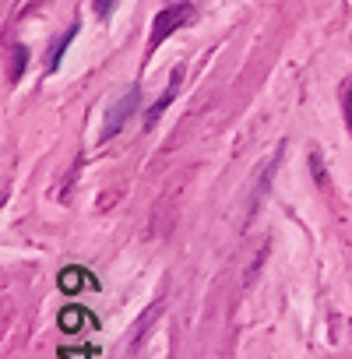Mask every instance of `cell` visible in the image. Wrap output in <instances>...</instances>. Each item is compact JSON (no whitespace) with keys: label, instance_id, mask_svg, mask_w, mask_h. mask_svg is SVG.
Listing matches in <instances>:
<instances>
[{"label":"cell","instance_id":"3","mask_svg":"<svg viewBox=\"0 0 352 359\" xmlns=\"http://www.w3.org/2000/svg\"><path fill=\"white\" fill-rule=\"evenodd\" d=\"M180 81H184V67H176V71H172V78H169V88H165V92H162V99H158V102L148 109V116H144V127H155V120L162 116V109H165V106L176 99V92H180Z\"/></svg>","mask_w":352,"mask_h":359},{"label":"cell","instance_id":"10","mask_svg":"<svg viewBox=\"0 0 352 359\" xmlns=\"http://www.w3.org/2000/svg\"><path fill=\"white\" fill-rule=\"evenodd\" d=\"M60 355H64V359H88L85 352H71V348H60Z\"/></svg>","mask_w":352,"mask_h":359},{"label":"cell","instance_id":"6","mask_svg":"<svg viewBox=\"0 0 352 359\" xmlns=\"http://www.w3.org/2000/svg\"><path fill=\"white\" fill-rule=\"evenodd\" d=\"M57 320H60V327H64V331H71V334H74V331L81 327V320H88V313H85V310H78V306H67V310H60V317H57Z\"/></svg>","mask_w":352,"mask_h":359},{"label":"cell","instance_id":"5","mask_svg":"<svg viewBox=\"0 0 352 359\" xmlns=\"http://www.w3.org/2000/svg\"><path fill=\"white\" fill-rule=\"evenodd\" d=\"M74 36H78V25H71V29L57 39V46H53V57H50V67H46V71H57V67H60V57L67 53V46H71V39H74Z\"/></svg>","mask_w":352,"mask_h":359},{"label":"cell","instance_id":"1","mask_svg":"<svg viewBox=\"0 0 352 359\" xmlns=\"http://www.w3.org/2000/svg\"><path fill=\"white\" fill-rule=\"evenodd\" d=\"M184 22H191V8H187V4H172V8L158 11V15H155V22H151V39H148V50L162 46V43L169 39V32H176Z\"/></svg>","mask_w":352,"mask_h":359},{"label":"cell","instance_id":"8","mask_svg":"<svg viewBox=\"0 0 352 359\" xmlns=\"http://www.w3.org/2000/svg\"><path fill=\"white\" fill-rule=\"evenodd\" d=\"M92 8H95V15L106 22V18H109V11H113V0H92Z\"/></svg>","mask_w":352,"mask_h":359},{"label":"cell","instance_id":"7","mask_svg":"<svg viewBox=\"0 0 352 359\" xmlns=\"http://www.w3.org/2000/svg\"><path fill=\"white\" fill-rule=\"evenodd\" d=\"M25 60H29V50H25V46H15V53H11V81H22Z\"/></svg>","mask_w":352,"mask_h":359},{"label":"cell","instance_id":"4","mask_svg":"<svg viewBox=\"0 0 352 359\" xmlns=\"http://www.w3.org/2000/svg\"><path fill=\"white\" fill-rule=\"evenodd\" d=\"M57 282H60V289H64V292H78V289H81V282H92V278H88L81 268H64Z\"/></svg>","mask_w":352,"mask_h":359},{"label":"cell","instance_id":"9","mask_svg":"<svg viewBox=\"0 0 352 359\" xmlns=\"http://www.w3.org/2000/svg\"><path fill=\"white\" fill-rule=\"evenodd\" d=\"M345 123H348V130H352V85L345 88Z\"/></svg>","mask_w":352,"mask_h":359},{"label":"cell","instance_id":"2","mask_svg":"<svg viewBox=\"0 0 352 359\" xmlns=\"http://www.w3.org/2000/svg\"><path fill=\"white\" fill-rule=\"evenodd\" d=\"M137 102H141V95H137V88H130V92H123L113 106H109V113H106V123H102V141H109L113 134H120V127L127 123V116L137 109Z\"/></svg>","mask_w":352,"mask_h":359}]
</instances>
